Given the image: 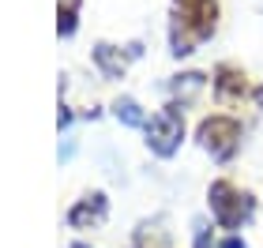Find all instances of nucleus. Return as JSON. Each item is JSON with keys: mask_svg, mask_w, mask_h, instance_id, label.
I'll return each instance as SVG.
<instances>
[{"mask_svg": "<svg viewBox=\"0 0 263 248\" xmlns=\"http://www.w3.org/2000/svg\"><path fill=\"white\" fill-rule=\"evenodd\" d=\"M218 27V0H173V27L170 45L173 56L192 53L199 42H207Z\"/></svg>", "mask_w": 263, "mask_h": 248, "instance_id": "f257e3e1", "label": "nucleus"}, {"mask_svg": "<svg viewBox=\"0 0 263 248\" xmlns=\"http://www.w3.org/2000/svg\"><path fill=\"white\" fill-rule=\"evenodd\" d=\"M207 203H211V215L222 230H237L241 222L252 218V196L245 188H237L233 181H214L207 188Z\"/></svg>", "mask_w": 263, "mask_h": 248, "instance_id": "f03ea898", "label": "nucleus"}, {"mask_svg": "<svg viewBox=\"0 0 263 248\" xmlns=\"http://www.w3.org/2000/svg\"><path fill=\"white\" fill-rule=\"evenodd\" d=\"M184 139V109L181 105H165V109H158L147 121V147L154 150L158 158H170L177 147H181Z\"/></svg>", "mask_w": 263, "mask_h": 248, "instance_id": "7ed1b4c3", "label": "nucleus"}, {"mask_svg": "<svg viewBox=\"0 0 263 248\" xmlns=\"http://www.w3.org/2000/svg\"><path fill=\"white\" fill-rule=\"evenodd\" d=\"M196 139H199V147L211 150L214 158H233V150L241 147V121H237V117H226V113L203 117Z\"/></svg>", "mask_w": 263, "mask_h": 248, "instance_id": "20e7f679", "label": "nucleus"}, {"mask_svg": "<svg viewBox=\"0 0 263 248\" xmlns=\"http://www.w3.org/2000/svg\"><path fill=\"white\" fill-rule=\"evenodd\" d=\"M132 56H139V45H128V49L109 45V42H98V45H94V64H98V72H102L105 79H121Z\"/></svg>", "mask_w": 263, "mask_h": 248, "instance_id": "39448f33", "label": "nucleus"}, {"mask_svg": "<svg viewBox=\"0 0 263 248\" xmlns=\"http://www.w3.org/2000/svg\"><path fill=\"white\" fill-rule=\"evenodd\" d=\"M105 211H109L105 196L102 192H90V196H83L79 203L68 211V226L71 230H90V226H98V222L105 218Z\"/></svg>", "mask_w": 263, "mask_h": 248, "instance_id": "423d86ee", "label": "nucleus"}, {"mask_svg": "<svg viewBox=\"0 0 263 248\" xmlns=\"http://www.w3.org/2000/svg\"><path fill=\"white\" fill-rule=\"evenodd\" d=\"M214 90H218V98H226V102L245 98L248 94V75L237 64H218L214 68Z\"/></svg>", "mask_w": 263, "mask_h": 248, "instance_id": "0eeeda50", "label": "nucleus"}, {"mask_svg": "<svg viewBox=\"0 0 263 248\" xmlns=\"http://www.w3.org/2000/svg\"><path fill=\"white\" fill-rule=\"evenodd\" d=\"M79 0H57V34L68 38V34H76L79 27Z\"/></svg>", "mask_w": 263, "mask_h": 248, "instance_id": "6e6552de", "label": "nucleus"}, {"mask_svg": "<svg viewBox=\"0 0 263 248\" xmlns=\"http://www.w3.org/2000/svg\"><path fill=\"white\" fill-rule=\"evenodd\" d=\"M113 113H117V121H124L128 128H143V124H147V117H143V109H139L136 98H117Z\"/></svg>", "mask_w": 263, "mask_h": 248, "instance_id": "1a4fd4ad", "label": "nucleus"}, {"mask_svg": "<svg viewBox=\"0 0 263 248\" xmlns=\"http://www.w3.org/2000/svg\"><path fill=\"white\" fill-rule=\"evenodd\" d=\"M203 83H207L203 72H184V75L173 79V94H177V98H192V94L203 90Z\"/></svg>", "mask_w": 263, "mask_h": 248, "instance_id": "9d476101", "label": "nucleus"}, {"mask_svg": "<svg viewBox=\"0 0 263 248\" xmlns=\"http://www.w3.org/2000/svg\"><path fill=\"white\" fill-rule=\"evenodd\" d=\"M196 248H211V237H207V230L199 226V233H196Z\"/></svg>", "mask_w": 263, "mask_h": 248, "instance_id": "9b49d317", "label": "nucleus"}, {"mask_svg": "<svg viewBox=\"0 0 263 248\" xmlns=\"http://www.w3.org/2000/svg\"><path fill=\"white\" fill-rule=\"evenodd\" d=\"M218 248H248V244H245V241H241V237H226V241H222V244H218Z\"/></svg>", "mask_w": 263, "mask_h": 248, "instance_id": "f8f14e48", "label": "nucleus"}]
</instances>
